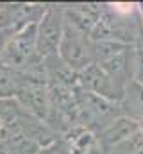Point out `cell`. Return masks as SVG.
<instances>
[{"label":"cell","mask_w":143,"mask_h":154,"mask_svg":"<svg viewBox=\"0 0 143 154\" xmlns=\"http://www.w3.org/2000/svg\"><path fill=\"white\" fill-rule=\"evenodd\" d=\"M22 75L18 70H13L0 63V100H11L16 99L20 91Z\"/></svg>","instance_id":"obj_8"},{"label":"cell","mask_w":143,"mask_h":154,"mask_svg":"<svg viewBox=\"0 0 143 154\" xmlns=\"http://www.w3.org/2000/svg\"><path fill=\"white\" fill-rule=\"evenodd\" d=\"M79 88L97 97L107 99L111 102H118V104L122 102V97H123V90L97 63L90 65L86 70L79 74Z\"/></svg>","instance_id":"obj_4"},{"label":"cell","mask_w":143,"mask_h":154,"mask_svg":"<svg viewBox=\"0 0 143 154\" xmlns=\"http://www.w3.org/2000/svg\"><path fill=\"white\" fill-rule=\"evenodd\" d=\"M39 61L43 59L38 54V23L27 25L22 31H18L7 43L4 54L0 56L2 65L18 72Z\"/></svg>","instance_id":"obj_1"},{"label":"cell","mask_w":143,"mask_h":154,"mask_svg":"<svg viewBox=\"0 0 143 154\" xmlns=\"http://www.w3.org/2000/svg\"><path fill=\"white\" fill-rule=\"evenodd\" d=\"M122 115L138 122L140 125H143V88L140 84H136L134 81H131L125 86L122 102Z\"/></svg>","instance_id":"obj_7"},{"label":"cell","mask_w":143,"mask_h":154,"mask_svg":"<svg viewBox=\"0 0 143 154\" xmlns=\"http://www.w3.org/2000/svg\"><path fill=\"white\" fill-rule=\"evenodd\" d=\"M38 154H66V151H65V147L61 145V142H59V138H57L54 143H50V145H47V147H41Z\"/></svg>","instance_id":"obj_11"},{"label":"cell","mask_w":143,"mask_h":154,"mask_svg":"<svg viewBox=\"0 0 143 154\" xmlns=\"http://www.w3.org/2000/svg\"><path fill=\"white\" fill-rule=\"evenodd\" d=\"M63 9L66 25L86 36H91L102 16L104 4H63Z\"/></svg>","instance_id":"obj_5"},{"label":"cell","mask_w":143,"mask_h":154,"mask_svg":"<svg viewBox=\"0 0 143 154\" xmlns=\"http://www.w3.org/2000/svg\"><path fill=\"white\" fill-rule=\"evenodd\" d=\"M140 129H141V125L138 122H134V120L122 115L118 116L114 122H111L106 129H102L99 134H95V138H97V143L100 145L102 152H106L109 149L123 143L125 140H129L136 133H140Z\"/></svg>","instance_id":"obj_6"},{"label":"cell","mask_w":143,"mask_h":154,"mask_svg":"<svg viewBox=\"0 0 143 154\" xmlns=\"http://www.w3.org/2000/svg\"><path fill=\"white\" fill-rule=\"evenodd\" d=\"M138 11H140V16H141V22H143V2L138 4Z\"/></svg>","instance_id":"obj_14"},{"label":"cell","mask_w":143,"mask_h":154,"mask_svg":"<svg viewBox=\"0 0 143 154\" xmlns=\"http://www.w3.org/2000/svg\"><path fill=\"white\" fill-rule=\"evenodd\" d=\"M104 154H143V133H141V129H140V133H136L134 136H131L123 143L109 149Z\"/></svg>","instance_id":"obj_9"},{"label":"cell","mask_w":143,"mask_h":154,"mask_svg":"<svg viewBox=\"0 0 143 154\" xmlns=\"http://www.w3.org/2000/svg\"><path fill=\"white\" fill-rule=\"evenodd\" d=\"M132 81L143 88V50L134 47V63H132Z\"/></svg>","instance_id":"obj_10"},{"label":"cell","mask_w":143,"mask_h":154,"mask_svg":"<svg viewBox=\"0 0 143 154\" xmlns=\"http://www.w3.org/2000/svg\"><path fill=\"white\" fill-rule=\"evenodd\" d=\"M57 56L70 66L73 72L81 74L90 65L95 63L93 59V41L90 36L75 31L65 22V36L59 45Z\"/></svg>","instance_id":"obj_3"},{"label":"cell","mask_w":143,"mask_h":154,"mask_svg":"<svg viewBox=\"0 0 143 154\" xmlns=\"http://www.w3.org/2000/svg\"><path fill=\"white\" fill-rule=\"evenodd\" d=\"M65 36L63 4H47L45 14L38 22V54L41 59L56 56Z\"/></svg>","instance_id":"obj_2"},{"label":"cell","mask_w":143,"mask_h":154,"mask_svg":"<svg viewBox=\"0 0 143 154\" xmlns=\"http://www.w3.org/2000/svg\"><path fill=\"white\" fill-rule=\"evenodd\" d=\"M86 154H104V152H102V149H100V145H99V143L95 142V145H93V147H91V149H90V151H88Z\"/></svg>","instance_id":"obj_13"},{"label":"cell","mask_w":143,"mask_h":154,"mask_svg":"<svg viewBox=\"0 0 143 154\" xmlns=\"http://www.w3.org/2000/svg\"><path fill=\"white\" fill-rule=\"evenodd\" d=\"M0 129H2V120H0Z\"/></svg>","instance_id":"obj_15"},{"label":"cell","mask_w":143,"mask_h":154,"mask_svg":"<svg viewBox=\"0 0 143 154\" xmlns=\"http://www.w3.org/2000/svg\"><path fill=\"white\" fill-rule=\"evenodd\" d=\"M13 36H14V32H13V31H9L7 27L0 25V56L4 54V50H5V47H7V43L11 41Z\"/></svg>","instance_id":"obj_12"}]
</instances>
